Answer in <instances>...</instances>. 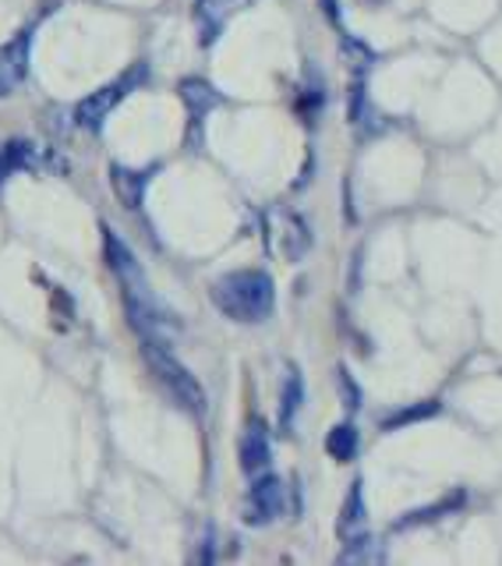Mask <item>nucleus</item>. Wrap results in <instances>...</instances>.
I'll return each mask as SVG.
<instances>
[{
    "instance_id": "obj_1",
    "label": "nucleus",
    "mask_w": 502,
    "mask_h": 566,
    "mask_svg": "<svg viewBox=\"0 0 502 566\" xmlns=\"http://www.w3.org/2000/svg\"><path fill=\"white\" fill-rule=\"evenodd\" d=\"M212 305L234 323H265L276 308V287L273 276L262 270H238L227 273L209 287Z\"/></svg>"
},
{
    "instance_id": "obj_2",
    "label": "nucleus",
    "mask_w": 502,
    "mask_h": 566,
    "mask_svg": "<svg viewBox=\"0 0 502 566\" xmlns=\"http://www.w3.org/2000/svg\"><path fill=\"white\" fill-rule=\"evenodd\" d=\"M142 354H146V365L153 376L164 382V389L174 397V403H181L188 415L202 418L209 411V400H206V389L202 382L191 376V371L174 358L170 347L164 344H153V340H142Z\"/></svg>"
},
{
    "instance_id": "obj_3",
    "label": "nucleus",
    "mask_w": 502,
    "mask_h": 566,
    "mask_svg": "<svg viewBox=\"0 0 502 566\" xmlns=\"http://www.w3.org/2000/svg\"><path fill=\"white\" fill-rule=\"evenodd\" d=\"M124 308H128V323L135 326V333L142 336V340L170 347L177 336H181V323L174 318V312H167L149 294L146 283H142V287H124Z\"/></svg>"
},
{
    "instance_id": "obj_4",
    "label": "nucleus",
    "mask_w": 502,
    "mask_h": 566,
    "mask_svg": "<svg viewBox=\"0 0 502 566\" xmlns=\"http://www.w3.org/2000/svg\"><path fill=\"white\" fill-rule=\"evenodd\" d=\"M265 244L283 262H301L312 252V227L291 206H273L265 212Z\"/></svg>"
},
{
    "instance_id": "obj_5",
    "label": "nucleus",
    "mask_w": 502,
    "mask_h": 566,
    "mask_svg": "<svg viewBox=\"0 0 502 566\" xmlns=\"http://www.w3.org/2000/svg\"><path fill=\"white\" fill-rule=\"evenodd\" d=\"M146 64H135V67H128L124 71L121 78H114V82H106L103 88H96V93H88L79 106H75V120L82 124V128H88V132H100L103 124H106V117H111L117 106H121V99L124 96H132L135 88L146 82Z\"/></svg>"
},
{
    "instance_id": "obj_6",
    "label": "nucleus",
    "mask_w": 502,
    "mask_h": 566,
    "mask_svg": "<svg viewBox=\"0 0 502 566\" xmlns=\"http://www.w3.org/2000/svg\"><path fill=\"white\" fill-rule=\"evenodd\" d=\"M286 513V485L280 482L276 474H255L248 495H244V521L251 527H265L280 521Z\"/></svg>"
},
{
    "instance_id": "obj_7",
    "label": "nucleus",
    "mask_w": 502,
    "mask_h": 566,
    "mask_svg": "<svg viewBox=\"0 0 502 566\" xmlns=\"http://www.w3.org/2000/svg\"><path fill=\"white\" fill-rule=\"evenodd\" d=\"M29 53H32V29L18 32L14 40L0 46V96H11L29 75Z\"/></svg>"
},
{
    "instance_id": "obj_8",
    "label": "nucleus",
    "mask_w": 502,
    "mask_h": 566,
    "mask_svg": "<svg viewBox=\"0 0 502 566\" xmlns=\"http://www.w3.org/2000/svg\"><path fill=\"white\" fill-rule=\"evenodd\" d=\"M103 248H106V262H111V270L121 280V287H142V283H146V276H142L138 262L132 255V248L124 244L111 227H103Z\"/></svg>"
},
{
    "instance_id": "obj_9",
    "label": "nucleus",
    "mask_w": 502,
    "mask_h": 566,
    "mask_svg": "<svg viewBox=\"0 0 502 566\" xmlns=\"http://www.w3.org/2000/svg\"><path fill=\"white\" fill-rule=\"evenodd\" d=\"M248 4H255V0H199V8H195V18H199L202 43H212V40H217L220 29H223L238 11H244Z\"/></svg>"
},
{
    "instance_id": "obj_10",
    "label": "nucleus",
    "mask_w": 502,
    "mask_h": 566,
    "mask_svg": "<svg viewBox=\"0 0 502 566\" xmlns=\"http://www.w3.org/2000/svg\"><path fill=\"white\" fill-rule=\"evenodd\" d=\"M153 181V167L138 170V167H111V185H114V195L121 199L124 209H138L142 199H146V188Z\"/></svg>"
},
{
    "instance_id": "obj_11",
    "label": "nucleus",
    "mask_w": 502,
    "mask_h": 566,
    "mask_svg": "<svg viewBox=\"0 0 502 566\" xmlns=\"http://www.w3.org/2000/svg\"><path fill=\"white\" fill-rule=\"evenodd\" d=\"M238 457H241V471L244 474H262L269 468V436L259 421H251L244 436H241V447H238Z\"/></svg>"
},
{
    "instance_id": "obj_12",
    "label": "nucleus",
    "mask_w": 502,
    "mask_h": 566,
    "mask_svg": "<svg viewBox=\"0 0 502 566\" xmlns=\"http://www.w3.org/2000/svg\"><path fill=\"white\" fill-rule=\"evenodd\" d=\"M336 563L339 566H379V563H386V548L372 535H354V538H347V548L339 553Z\"/></svg>"
},
{
    "instance_id": "obj_13",
    "label": "nucleus",
    "mask_w": 502,
    "mask_h": 566,
    "mask_svg": "<svg viewBox=\"0 0 502 566\" xmlns=\"http://www.w3.org/2000/svg\"><path fill=\"white\" fill-rule=\"evenodd\" d=\"M365 492H362V482H354L351 485V492H347V503H344V510H339V524H336V531H339V538H354V535H362L365 531Z\"/></svg>"
},
{
    "instance_id": "obj_14",
    "label": "nucleus",
    "mask_w": 502,
    "mask_h": 566,
    "mask_svg": "<svg viewBox=\"0 0 502 566\" xmlns=\"http://www.w3.org/2000/svg\"><path fill=\"white\" fill-rule=\"evenodd\" d=\"M181 99H185V106H188V114L195 117V120H202L212 106L220 103V93L212 88L209 82H202V78H185L181 82Z\"/></svg>"
},
{
    "instance_id": "obj_15",
    "label": "nucleus",
    "mask_w": 502,
    "mask_h": 566,
    "mask_svg": "<svg viewBox=\"0 0 502 566\" xmlns=\"http://www.w3.org/2000/svg\"><path fill=\"white\" fill-rule=\"evenodd\" d=\"M326 450H330V457L333 460H339V464H347V460H354L357 457V429L354 424H336V429L326 436Z\"/></svg>"
},
{
    "instance_id": "obj_16",
    "label": "nucleus",
    "mask_w": 502,
    "mask_h": 566,
    "mask_svg": "<svg viewBox=\"0 0 502 566\" xmlns=\"http://www.w3.org/2000/svg\"><path fill=\"white\" fill-rule=\"evenodd\" d=\"M301 397H304V382H301L297 371L291 368V371H286V379H283V394H280V424H283V429L294 421L297 407H301Z\"/></svg>"
},
{
    "instance_id": "obj_17",
    "label": "nucleus",
    "mask_w": 502,
    "mask_h": 566,
    "mask_svg": "<svg viewBox=\"0 0 502 566\" xmlns=\"http://www.w3.org/2000/svg\"><path fill=\"white\" fill-rule=\"evenodd\" d=\"M29 164H32V142H22V138L8 142V146L0 149V181H4L11 170H22Z\"/></svg>"
},
{
    "instance_id": "obj_18",
    "label": "nucleus",
    "mask_w": 502,
    "mask_h": 566,
    "mask_svg": "<svg viewBox=\"0 0 502 566\" xmlns=\"http://www.w3.org/2000/svg\"><path fill=\"white\" fill-rule=\"evenodd\" d=\"M460 506V495H453V500H446V503H436V506H425V510H415L410 517H404L397 527H418V524H425V521H436V517H446L450 510H457Z\"/></svg>"
},
{
    "instance_id": "obj_19",
    "label": "nucleus",
    "mask_w": 502,
    "mask_h": 566,
    "mask_svg": "<svg viewBox=\"0 0 502 566\" xmlns=\"http://www.w3.org/2000/svg\"><path fill=\"white\" fill-rule=\"evenodd\" d=\"M432 415H439V403H436V400H432V403H421V407H407V411L393 415V418L386 421V429H404V424L425 421V418H432Z\"/></svg>"
},
{
    "instance_id": "obj_20",
    "label": "nucleus",
    "mask_w": 502,
    "mask_h": 566,
    "mask_svg": "<svg viewBox=\"0 0 502 566\" xmlns=\"http://www.w3.org/2000/svg\"><path fill=\"white\" fill-rule=\"evenodd\" d=\"M339 389H344V403L351 407V411H357V407H362V389H357V382H351V371L347 368H339Z\"/></svg>"
}]
</instances>
